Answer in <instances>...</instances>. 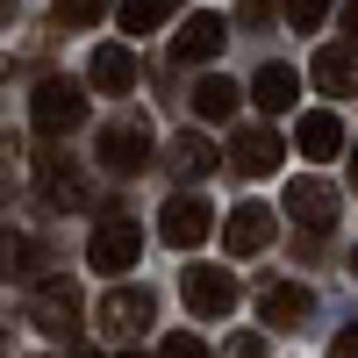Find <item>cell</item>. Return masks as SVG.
Masks as SVG:
<instances>
[{"label":"cell","mask_w":358,"mask_h":358,"mask_svg":"<svg viewBox=\"0 0 358 358\" xmlns=\"http://www.w3.org/2000/svg\"><path fill=\"white\" fill-rule=\"evenodd\" d=\"M136 258H143V229L129 215L94 222V236H86V265L94 273H136Z\"/></svg>","instance_id":"2"},{"label":"cell","mask_w":358,"mask_h":358,"mask_svg":"<svg viewBox=\"0 0 358 358\" xmlns=\"http://www.w3.org/2000/svg\"><path fill=\"white\" fill-rule=\"evenodd\" d=\"M101 165L122 172V179H136L143 165H151V129H143V122H108L101 129Z\"/></svg>","instance_id":"8"},{"label":"cell","mask_w":358,"mask_h":358,"mask_svg":"<svg viewBox=\"0 0 358 358\" xmlns=\"http://www.w3.org/2000/svg\"><path fill=\"white\" fill-rule=\"evenodd\" d=\"M8 22H15V0H0V29H8Z\"/></svg>","instance_id":"28"},{"label":"cell","mask_w":358,"mask_h":358,"mask_svg":"<svg viewBox=\"0 0 358 358\" xmlns=\"http://www.w3.org/2000/svg\"><path fill=\"white\" fill-rule=\"evenodd\" d=\"M287 215H294V229L330 236V229H337V187H330V179H315V172H301V179L287 187Z\"/></svg>","instance_id":"4"},{"label":"cell","mask_w":358,"mask_h":358,"mask_svg":"<svg viewBox=\"0 0 358 358\" xmlns=\"http://www.w3.org/2000/svg\"><path fill=\"white\" fill-rule=\"evenodd\" d=\"M330 8H337V0H287V22H294V29H322Z\"/></svg>","instance_id":"22"},{"label":"cell","mask_w":358,"mask_h":358,"mask_svg":"<svg viewBox=\"0 0 358 358\" xmlns=\"http://www.w3.org/2000/svg\"><path fill=\"white\" fill-rule=\"evenodd\" d=\"M222 358H265V337H258V330H236V337L222 344Z\"/></svg>","instance_id":"24"},{"label":"cell","mask_w":358,"mask_h":358,"mask_svg":"<svg viewBox=\"0 0 358 358\" xmlns=\"http://www.w3.org/2000/svg\"><path fill=\"white\" fill-rule=\"evenodd\" d=\"M94 315H101V330H108V337H122V344H129V337H143V330H151L158 301H151V287H108Z\"/></svg>","instance_id":"5"},{"label":"cell","mask_w":358,"mask_h":358,"mask_svg":"<svg viewBox=\"0 0 358 358\" xmlns=\"http://www.w3.org/2000/svg\"><path fill=\"white\" fill-rule=\"evenodd\" d=\"M86 86H101V94H129V86H136V50L101 43V50H94V65H86Z\"/></svg>","instance_id":"14"},{"label":"cell","mask_w":358,"mask_h":358,"mask_svg":"<svg viewBox=\"0 0 358 358\" xmlns=\"http://www.w3.org/2000/svg\"><path fill=\"white\" fill-rule=\"evenodd\" d=\"M215 165H222V158H215V143H208V136H187V129L172 136V172H179V187H194V179H208Z\"/></svg>","instance_id":"16"},{"label":"cell","mask_w":358,"mask_h":358,"mask_svg":"<svg viewBox=\"0 0 358 358\" xmlns=\"http://www.w3.org/2000/svg\"><path fill=\"white\" fill-rule=\"evenodd\" d=\"M222 165H229L236 179H273V172H280V136L265 129V122H244V129L229 136Z\"/></svg>","instance_id":"6"},{"label":"cell","mask_w":358,"mask_h":358,"mask_svg":"<svg viewBox=\"0 0 358 358\" xmlns=\"http://www.w3.org/2000/svg\"><path fill=\"white\" fill-rule=\"evenodd\" d=\"M122 36H151V29H165L172 15H179V0H122Z\"/></svg>","instance_id":"19"},{"label":"cell","mask_w":358,"mask_h":358,"mask_svg":"<svg viewBox=\"0 0 358 358\" xmlns=\"http://www.w3.org/2000/svg\"><path fill=\"white\" fill-rule=\"evenodd\" d=\"M29 122H36L43 136H72L86 122V86L79 79H43L36 94H29Z\"/></svg>","instance_id":"1"},{"label":"cell","mask_w":358,"mask_h":358,"mask_svg":"<svg viewBox=\"0 0 358 358\" xmlns=\"http://www.w3.org/2000/svg\"><path fill=\"white\" fill-rule=\"evenodd\" d=\"M194 115H201V122H229V115H236V86L229 79H201L194 86Z\"/></svg>","instance_id":"20"},{"label":"cell","mask_w":358,"mask_h":358,"mask_svg":"<svg viewBox=\"0 0 358 358\" xmlns=\"http://www.w3.org/2000/svg\"><path fill=\"white\" fill-rule=\"evenodd\" d=\"M179 294H187L194 315H229L236 308V273H222V265H187V280H179Z\"/></svg>","instance_id":"7"},{"label":"cell","mask_w":358,"mask_h":358,"mask_svg":"<svg viewBox=\"0 0 358 358\" xmlns=\"http://www.w3.org/2000/svg\"><path fill=\"white\" fill-rule=\"evenodd\" d=\"M244 22H251V29H265V22H273V0H244Z\"/></svg>","instance_id":"25"},{"label":"cell","mask_w":358,"mask_h":358,"mask_svg":"<svg viewBox=\"0 0 358 358\" xmlns=\"http://www.w3.org/2000/svg\"><path fill=\"white\" fill-rule=\"evenodd\" d=\"M251 101H258L265 115H287V108H301V72H294V65H265V72L251 79Z\"/></svg>","instance_id":"15"},{"label":"cell","mask_w":358,"mask_h":358,"mask_svg":"<svg viewBox=\"0 0 358 358\" xmlns=\"http://www.w3.org/2000/svg\"><path fill=\"white\" fill-rule=\"evenodd\" d=\"M308 79H315V94L351 101V94H358V43H322L315 65H308Z\"/></svg>","instance_id":"10"},{"label":"cell","mask_w":358,"mask_h":358,"mask_svg":"<svg viewBox=\"0 0 358 358\" xmlns=\"http://www.w3.org/2000/svg\"><path fill=\"white\" fill-rule=\"evenodd\" d=\"M122 358H136V351H122Z\"/></svg>","instance_id":"31"},{"label":"cell","mask_w":358,"mask_h":358,"mask_svg":"<svg viewBox=\"0 0 358 358\" xmlns=\"http://www.w3.org/2000/svg\"><path fill=\"white\" fill-rule=\"evenodd\" d=\"M344 36L358 43V0H344Z\"/></svg>","instance_id":"27"},{"label":"cell","mask_w":358,"mask_h":358,"mask_svg":"<svg viewBox=\"0 0 358 358\" xmlns=\"http://www.w3.org/2000/svg\"><path fill=\"white\" fill-rule=\"evenodd\" d=\"M280 236V215L265 201H244V208H229V222H222V244L236 251V258H251V251H265Z\"/></svg>","instance_id":"9"},{"label":"cell","mask_w":358,"mask_h":358,"mask_svg":"<svg viewBox=\"0 0 358 358\" xmlns=\"http://www.w3.org/2000/svg\"><path fill=\"white\" fill-rule=\"evenodd\" d=\"M108 8H115V0H57V22H65V29H94Z\"/></svg>","instance_id":"21"},{"label":"cell","mask_w":358,"mask_h":358,"mask_svg":"<svg viewBox=\"0 0 358 358\" xmlns=\"http://www.w3.org/2000/svg\"><path fill=\"white\" fill-rule=\"evenodd\" d=\"M222 15H187L179 22V43H172V57L179 65H208V57H222Z\"/></svg>","instance_id":"12"},{"label":"cell","mask_w":358,"mask_h":358,"mask_svg":"<svg viewBox=\"0 0 358 358\" xmlns=\"http://www.w3.org/2000/svg\"><path fill=\"white\" fill-rule=\"evenodd\" d=\"M36 179H43V194H50L57 208H79V201H86V179H79L65 158H57V151H43V158H36Z\"/></svg>","instance_id":"18"},{"label":"cell","mask_w":358,"mask_h":358,"mask_svg":"<svg viewBox=\"0 0 358 358\" xmlns=\"http://www.w3.org/2000/svg\"><path fill=\"white\" fill-rule=\"evenodd\" d=\"M294 143H301V158H337L344 151V122L330 108H315V115H301V136Z\"/></svg>","instance_id":"17"},{"label":"cell","mask_w":358,"mask_h":358,"mask_svg":"<svg viewBox=\"0 0 358 358\" xmlns=\"http://www.w3.org/2000/svg\"><path fill=\"white\" fill-rule=\"evenodd\" d=\"M351 280H358V251H351Z\"/></svg>","instance_id":"30"},{"label":"cell","mask_w":358,"mask_h":358,"mask_svg":"<svg viewBox=\"0 0 358 358\" xmlns=\"http://www.w3.org/2000/svg\"><path fill=\"white\" fill-rule=\"evenodd\" d=\"M158 358H208V344H201V337H194V330H172V337H165V351H158Z\"/></svg>","instance_id":"23"},{"label":"cell","mask_w":358,"mask_h":358,"mask_svg":"<svg viewBox=\"0 0 358 358\" xmlns=\"http://www.w3.org/2000/svg\"><path fill=\"white\" fill-rule=\"evenodd\" d=\"M315 308V294L301 280H273V287H258V322L265 330H294V322H308Z\"/></svg>","instance_id":"11"},{"label":"cell","mask_w":358,"mask_h":358,"mask_svg":"<svg viewBox=\"0 0 358 358\" xmlns=\"http://www.w3.org/2000/svg\"><path fill=\"white\" fill-rule=\"evenodd\" d=\"M29 322H36V330H50V337H72V330H79V294H72V287H36Z\"/></svg>","instance_id":"13"},{"label":"cell","mask_w":358,"mask_h":358,"mask_svg":"<svg viewBox=\"0 0 358 358\" xmlns=\"http://www.w3.org/2000/svg\"><path fill=\"white\" fill-rule=\"evenodd\" d=\"M158 236H165L172 251H194V244H208V236H215V208H208L201 194L179 187V194L158 208Z\"/></svg>","instance_id":"3"},{"label":"cell","mask_w":358,"mask_h":358,"mask_svg":"<svg viewBox=\"0 0 358 358\" xmlns=\"http://www.w3.org/2000/svg\"><path fill=\"white\" fill-rule=\"evenodd\" d=\"M330 358H358V322H351V330H344V337L330 344Z\"/></svg>","instance_id":"26"},{"label":"cell","mask_w":358,"mask_h":358,"mask_svg":"<svg viewBox=\"0 0 358 358\" xmlns=\"http://www.w3.org/2000/svg\"><path fill=\"white\" fill-rule=\"evenodd\" d=\"M351 187H358V151H351Z\"/></svg>","instance_id":"29"}]
</instances>
